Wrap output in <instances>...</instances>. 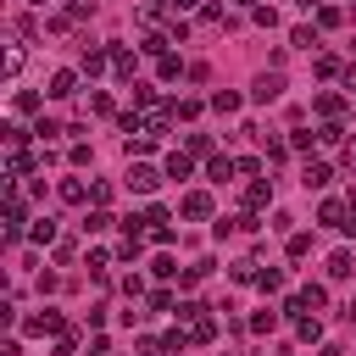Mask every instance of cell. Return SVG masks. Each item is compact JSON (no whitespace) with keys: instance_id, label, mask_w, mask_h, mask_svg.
Returning a JSON list of instances; mask_svg holds the SVG:
<instances>
[{"instance_id":"cell-1","label":"cell","mask_w":356,"mask_h":356,"mask_svg":"<svg viewBox=\"0 0 356 356\" xmlns=\"http://www.w3.org/2000/svg\"><path fill=\"white\" fill-rule=\"evenodd\" d=\"M278 95H284V72H278V67H273V72H256V83H250V100H256V106H273Z\"/></svg>"},{"instance_id":"cell-2","label":"cell","mask_w":356,"mask_h":356,"mask_svg":"<svg viewBox=\"0 0 356 356\" xmlns=\"http://www.w3.org/2000/svg\"><path fill=\"white\" fill-rule=\"evenodd\" d=\"M161 178H167V172H156V167H150V161H134V167H128V172H122V184H128V189H134V195H150V189H156V184H161Z\"/></svg>"},{"instance_id":"cell-3","label":"cell","mask_w":356,"mask_h":356,"mask_svg":"<svg viewBox=\"0 0 356 356\" xmlns=\"http://www.w3.org/2000/svg\"><path fill=\"white\" fill-rule=\"evenodd\" d=\"M178 211H184L189 222H206V217H211V195H206V189H189V195L178 200Z\"/></svg>"},{"instance_id":"cell-4","label":"cell","mask_w":356,"mask_h":356,"mask_svg":"<svg viewBox=\"0 0 356 356\" xmlns=\"http://www.w3.org/2000/svg\"><path fill=\"white\" fill-rule=\"evenodd\" d=\"M328 178H334L328 161H306V167H300V184H306V189H328Z\"/></svg>"},{"instance_id":"cell-5","label":"cell","mask_w":356,"mask_h":356,"mask_svg":"<svg viewBox=\"0 0 356 356\" xmlns=\"http://www.w3.org/2000/svg\"><path fill=\"white\" fill-rule=\"evenodd\" d=\"M50 95H56V100H72V95H78V72H72V67H61V72L50 78Z\"/></svg>"},{"instance_id":"cell-6","label":"cell","mask_w":356,"mask_h":356,"mask_svg":"<svg viewBox=\"0 0 356 356\" xmlns=\"http://www.w3.org/2000/svg\"><path fill=\"white\" fill-rule=\"evenodd\" d=\"M28 334H67V323H61V312H39V317H28Z\"/></svg>"},{"instance_id":"cell-7","label":"cell","mask_w":356,"mask_h":356,"mask_svg":"<svg viewBox=\"0 0 356 356\" xmlns=\"http://www.w3.org/2000/svg\"><path fill=\"white\" fill-rule=\"evenodd\" d=\"M261 206H273V184H261V178H256V184L245 189V211H261Z\"/></svg>"},{"instance_id":"cell-8","label":"cell","mask_w":356,"mask_h":356,"mask_svg":"<svg viewBox=\"0 0 356 356\" xmlns=\"http://www.w3.org/2000/svg\"><path fill=\"white\" fill-rule=\"evenodd\" d=\"M161 172H167V178H189V172H195V161H189L184 150H172V156L161 161Z\"/></svg>"},{"instance_id":"cell-9","label":"cell","mask_w":356,"mask_h":356,"mask_svg":"<svg viewBox=\"0 0 356 356\" xmlns=\"http://www.w3.org/2000/svg\"><path fill=\"white\" fill-rule=\"evenodd\" d=\"M350 273H356V256L350 250H334L328 256V278H350Z\"/></svg>"},{"instance_id":"cell-10","label":"cell","mask_w":356,"mask_h":356,"mask_svg":"<svg viewBox=\"0 0 356 356\" xmlns=\"http://www.w3.org/2000/svg\"><path fill=\"white\" fill-rule=\"evenodd\" d=\"M111 72H117V78H134V50L111 44Z\"/></svg>"},{"instance_id":"cell-11","label":"cell","mask_w":356,"mask_h":356,"mask_svg":"<svg viewBox=\"0 0 356 356\" xmlns=\"http://www.w3.org/2000/svg\"><path fill=\"white\" fill-rule=\"evenodd\" d=\"M317 222H328V228H345L350 217H345V206H339V200H323V211H317Z\"/></svg>"},{"instance_id":"cell-12","label":"cell","mask_w":356,"mask_h":356,"mask_svg":"<svg viewBox=\"0 0 356 356\" xmlns=\"http://www.w3.org/2000/svg\"><path fill=\"white\" fill-rule=\"evenodd\" d=\"M211 111L234 117V111H239V95H234V89H217V95H211Z\"/></svg>"},{"instance_id":"cell-13","label":"cell","mask_w":356,"mask_h":356,"mask_svg":"<svg viewBox=\"0 0 356 356\" xmlns=\"http://www.w3.org/2000/svg\"><path fill=\"white\" fill-rule=\"evenodd\" d=\"M339 111H345L339 95H323V100H317V117H323V122H339Z\"/></svg>"},{"instance_id":"cell-14","label":"cell","mask_w":356,"mask_h":356,"mask_svg":"<svg viewBox=\"0 0 356 356\" xmlns=\"http://www.w3.org/2000/svg\"><path fill=\"white\" fill-rule=\"evenodd\" d=\"M234 172H239V167H234L228 156H211V167H206V178H211V184H222V178H234Z\"/></svg>"},{"instance_id":"cell-15","label":"cell","mask_w":356,"mask_h":356,"mask_svg":"<svg viewBox=\"0 0 356 356\" xmlns=\"http://www.w3.org/2000/svg\"><path fill=\"white\" fill-rule=\"evenodd\" d=\"M61 200H67V206H83V200H89V189H83L78 178H61Z\"/></svg>"},{"instance_id":"cell-16","label":"cell","mask_w":356,"mask_h":356,"mask_svg":"<svg viewBox=\"0 0 356 356\" xmlns=\"http://www.w3.org/2000/svg\"><path fill=\"white\" fill-rule=\"evenodd\" d=\"M106 61H111V50H83V72H89V78L106 72Z\"/></svg>"},{"instance_id":"cell-17","label":"cell","mask_w":356,"mask_h":356,"mask_svg":"<svg viewBox=\"0 0 356 356\" xmlns=\"http://www.w3.org/2000/svg\"><path fill=\"white\" fill-rule=\"evenodd\" d=\"M111 222H117V217H111V211H89V217H83V234H106V228H111Z\"/></svg>"},{"instance_id":"cell-18","label":"cell","mask_w":356,"mask_h":356,"mask_svg":"<svg viewBox=\"0 0 356 356\" xmlns=\"http://www.w3.org/2000/svg\"><path fill=\"white\" fill-rule=\"evenodd\" d=\"M256 284H261L267 295H278V289H284V273H278V267H261V273H256Z\"/></svg>"},{"instance_id":"cell-19","label":"cell","mask_w":356,"mask_h":356,"mask_svg":"<svg viewBox=\"0 0 356 356\" xmlns=\"http://www.w3.org/2000/svg\"><path fill=\"white\" fill-rule=\"evenodd\" d=\"M211 334H217V323H211V317H195V323H189V339H195V345H206Z\"/></svg>"},{"instance_id":"cell-20","label":"cell","mask_w":356,"mask_h":356,"mask_svg":"<svg viewBox=\"0 0 356 356\" xmlns=\"http://www.w3.org/2000/svg\"><path fill=\"white\" fill-rule=\"evenodd\" d=\"M134 100H139L145 111H161V106H156V83H134Z\"/></svg>"},{"instance_id":"cell-21","label":"cell","mask_w":356,"mask_h":356,"mask_svg":"<svg viewBox=\"0 0 356 356\" xmlns=\"http://www.w3.org/2000/svg\"><path fill=\"white\" fill-rule=\"evenodd\" d=\"M33 134H39V139H61V134H67V128H61V122H56V117H39V122H33Z\"/></svg>"},{"instance_id":"cell-22","label":"cell","mask_w":356,"mask_h":356,"mask_svg":"<svg viewBox=\"0 0 356 356\" xmlns=\"http://www.w3.org/2000/svg\"><path fill=\"white\" fill-rule=\"evenodd\" d=\"M339 139H345V122H323L317 128V145H339Z\"/></svg>"},{"instance_id":"cell-23","label":"cell","mask_w":356,"mask_h":356,"mask_svg":"<svg viewBox=\"0 0 356 356\" xmlns=\"http://www.w3.org/2000/svg\"><path fill=\"white\" fill-rule=\"evenodd\" d=\"M50 239H56V217H39L33 222V245H50Z\"/></svg>"},{"instance_id":"cell-24","label":"cell","mask_w":356,"mask_h":356,"mask_svg":"<svg viewBox=\"0 0 356 356\" xmlns=\"http://www.w3.org/2000/svg\"><path fill=\"white\" fill-rule=\"evenodd\" d=\"M295 334H300V339H323V323H317V317H295Z\"/></svg>"},{"instance_id":"cell-25","label":"cell","mask_w":356,"mask_h":356,"mask_svg":"<svg viewBox=\"0 0 356 356\" xmlns=\"http://www.w3.org/2000/svg\"><path fill=\"white\" fill-rule=\"evenodd\" d=\"M67 17H72V22H83V17H95V0H67Z\"/></svg>"},{"instance_id":"cell-26","label":"cell","mask_w":356,"mask_h":356,"mask_svg":"<svg viewBox=\"0 0 356 356\" xmlns=\"http://www.w3.org/2000/svg\"><path fill=\"white\" fill-rule=\"evenodd\" d=\"M250 328H256V334H273V328H278V312H256Z\"/></svg>"},{"instance_id":"cell-27","label":"cell","mask_w":356,"mask_h":356,"mask_svg":"<svg viewBox=\"0 0 356 356\" xmlns=\"http://www.w3.org/2000/svg\"><path fill=\"white\" fill-rule=\"evenodd\" d=\"M28 167H33V156H28V150H11V178H22Z\"/></svg>"},{"instance_id":"cell-28","label":"cell","mask_w":356,"mask_h":356,"mask_svg":"<svg viewBox=\"0 0 356 356\" xmlns=\"http://www.w3.org/2000/svg\"><path fill=\"white\" fill-rule=\"evenodd\" d=\"M306 250H312V234H289V256H295V261H300V256H306Z\"/></svg>"},{"instance_id":"cell-29","label":"cell","mask_w":356,"mask_h":356,"mask_svg":"<svg viewBox=\"0 0 356 356\" xmlns=\"http://www.w3.org/2000/svg\"><path fill=\"white\" fill-rule=\"evenodd\" d=\"M256 273H261L256 261H234V278H239V284H256Z\"/></svg>"},{"instance_id":"cell-30","label":"cell","mask_w":356,"mask_h":356,"mask_svg":"<svg viewBox=\"0 0 356 356\" xmlns=\"http://www.w3.org/2000/svg\"><path fill=\"white\" fill-rule=\"evenodd\" d=\"M289 44H300V50H312V44H317V33H312V28H295V33H289Z\"/></svg>"},{"instance_id":"cell-31","label":"cell","mask_w":356,"mask_h":356,"mask_svg":"<svg viewBox=\"0 0 356 356\" xmlns=\"http://www.w3.org/2000/svg\"><path fill=\"white\" fill-rule=\"evenodd\" d=\"M317 72H323V78H339V72H345V67H339V61H334V56H317Z\"/></svg>"},{"instance_id":"cell-32","label":"cell","mask_w":356,"mask_h":356,"mask_svg":"<svg viewBox=\"0 0 356 356\" xmlns=\"http://www.w3.org/2000/svg\"><path fill=\"white\" fill-rule=\"evenodd\" d=\"M89 111L95 117H111V95H89Z\"/></svg>"},{"instance_id":"cell-33","label":"cell","mask_w":356,"mask_h":356,"mask_svg":"<svg viewBox=\"0 0 356 356\" xmlns=\"http://www.w3.org/2000/svg\"><path fill=\"white\" fill-rule=\"evenodd\" d=\"M22 139H28V128H22V122H6V145H17V150H22Z\"/></svg>"},{"instance_id":"cell-34","label":"cell","mask_w":356,"mask_h":356,"mask_svg":"<svg viewBox=\"0 0 356 356\" xmlns=\"http://www.w3.org/2000/svg\"><path fill=\"white\" fill-rule=\"evenodd\" d=\"M234 167H239V172H245V178H261V161H256V156H239V161H234Z\"/></svg>"},{"instance_id":"cell-35","label":"cell","mask_w":356,"mask_h":356,"mask_svg":"<svg viewBox=\"0 0 356 356\" xmlns=\"http://www.w3.org/2000/svg\"><path fill=\"white\" fill-rule=\"evenodd\" d=\"M339 78H345V89H350V95H356V67H345V72H339Z\"/></svg>"},{"instance_id":"cell-36","label":"cell","mask_w":356,"mask_h":356,"mask_svg":"<svg viewBox=\"0 0 356 356\" xmlns=\"http://www.w3.org/2000/svg\"><path fill=\"white\" fill-rule=\"evenodd\" d=\"M89 356H111V345H106V339H95V345H89Z\"/></svg>"},{"instance_id":"cell-37","label":"cell","mask_w":356,"mask_h":356,"mask_svg":"<svg viewBox=\"0 0 356 356\" xmlns=\"http://www.w3.org/2000/svg\"><path fill=\"white\" fill-rule=\"evenodd\" d=\"M161 6H167V11H189L195 0H161Z\"/></svg>"},{"instance_id":"cell-38","label":"cell","mask_w":356,"mask_h":356,"mask_svg":"<svg viewBox=\"0 0 356 356\" xmlns=\"http://www.w3.org/2000/svg\"><path fill=\"white\" fill-rule=\"evenodd\" d=\"M345 161H350V167H356V139H350V145H345Z\"/></svg>"},{"instance_id":"cell-39","label":"cell","mask_w":356,"mask_h":356,"mask_svg":"<svg viewBox=\"0 0 356 356\" xmlns=\"http://www.w3.org/2000/svg\"><path fill=\"white\" fill-rule=\"evenodd\" d=\"M345 317H350V323H356V300H350V306H345Z\"/></svg>"},{"instance_id":"cell-40","label":"cell","mask_w":356,"mask_h":356,"mask_svg":"<svg viewBox=\"0 0 356 356\" xmlns=\"http://www.w3.org/2000/svg\"><path fill=\"white\" fill-rule=\"evenodd\" d=\"M239 6H256V0H239Z\"/></svg>"},{"instance_id":"cell-41","label":"cell","mask_w":356,"mask_h":356,"mask_svg":"<svg viewBox=\"0 0 356 356\" xmlns=\"http://www.w3.org/2000/svg\"><path fill=\"white\" fill-rule=\"evenodd\" d=\"M33 6H44V0H33Z\"/></svg>"}]
</instances>
